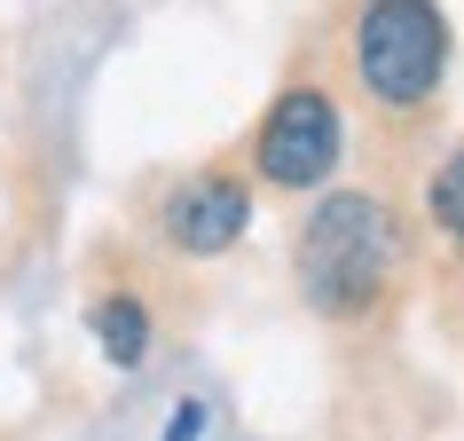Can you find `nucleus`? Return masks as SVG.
Masks as SVG:
<instances>
[{"label": "nucleus", "mask_w": 464, "mask_h": 441, "mask_svg": "<svg viewBox=\"0 0 464 441\" xmlns=\"http://www.w3.org/2000/svg\"><path fill=\"white\" fill-rule=\"evenodd\" d=\"M401 269V229L370 190H339L307 213V237H299V292L323 316H370L378 292Z\"/></svg>", "instance_id": "f257e3e1"}, {"label": "nucleus", "mask_w": 464, "mask_h": 441, "mask_svg": "<svg viewBox=\"0 0 464 441\" xmlns=\"http://www.w3.org/2000/svg\"><path fill=\"white\" fill-rule=\"evenodd\" d=\"M354 72L386 111H417L449 72V16L433 0H370L354 24Z\"/></svg>", "instance_id": "f03ea898"}, {"label": "nucleus", "mask_w": 464, "mask_h": 441, "mask_svg": "<svg viewBox=\"0 0 464 441\" xmlns=\"http://www.w3.org/2000/svg\"><path fill=\"white\" fill-rule=\"evenodd\" d=\"M252 158H260V173H268L276 190H315V181H331V166H339V103L323 95V87L276 95V111L260 119Z\"/></svg>", "instance_id": "7ed1b4c3"}, {"label": "nucleus", "mask_w": 464, "mask_h": 441, "mask_svg": "<svg viewBox=\"0 0 464 441\" xmlns=\"http://www.w3.org/2000/svg\"><path fill=\"white\" fill-rule=\"evenodd\" d=\"M252 229V190L245 181H228V173H197V181H181L166 205V237L181 252H228L237 237Z\"/></svg>", "instance_id": "20e7f679"}, {"label": "nucleus", "mask_w": 464, "mask_h": 441, "mask_svg": "<svg viewBox=\"0 0 464 441\" xmlns=\"http://www.w3.org/2000/svg\"><path fill=\"white\" fill-rule=\"evenodd\" d=\"M95 339H102V355L119 370H134L150 355V316H142V299H95Z\"/></svg>", "instance_id": "39448f33"}, {"label": "nucleus", "mask_w": 464, "mask_h": 441, "mask_svg": "<svg viewBox=\"0 0 464 441\" xmlns=\"http://www.w3.org/2000/svg\"><path fill=\"white\" fill-rule=\"evenodd\" d=\"M433 220L440 229H464V150L433 173Z\"/></svg>", "instance_id": "423d86ee"}, {"label": "nucleus", "mask_w": 464, "mask_h": 441, "mask_svg": "<svg viewBox=\"0 0 464 441\" xmlns=\"http://www.w3.org/2000/svg\"><path fill=\"white\" fill-rule=\"evenodd\" d=\"M197 417H205V410H197V402H181V410H173V434H166V441H197Z\"/></svg>", "instance_id": "0eeeda50"}, {"label": "nucleus", "mask_w": 464, "mask_h": 441, "mask_svg": "<svg viewBox=\"0 0 464 441\" xmlns=\"http://www.w3.org/2000/svg\"><path fill=\"white\" fill-rule=\"evenodd\" d=\"M457 237H464V229H457Z\"/></svg>", "instance_id": "6e6552de"}]
</instances>
